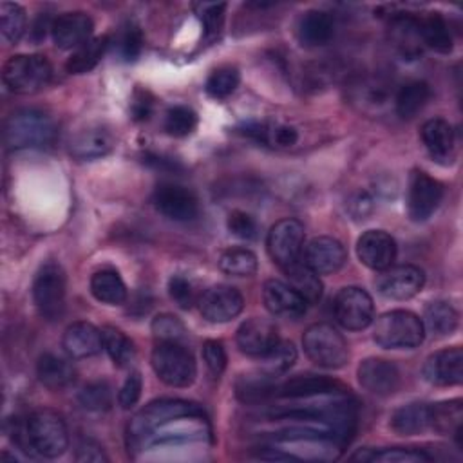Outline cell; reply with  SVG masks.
Returning <instances> with one entry per match:
<instances>
[{"label":"cell","instance_id":"18","mask_svg":"<svg viewBox=\"0 0 463 463\" xmlns=\"http://www.w3.org/2000/svg\"><path fill=\"white\" fill-rule=\"evenodd\" d=\"M423 378L432 385H458L463 380V351L450 347L430 354L423 364Z\"/></svg>","mask_w":463,"mask_h":463},{"label":"cell","instance_id":"19","mask_svg":"<svg viewBox=\"0 0 463 463\" xmlns=\"http://www.w3.org/2000/svg\"><path fill=\"white\" fill-rule=\"evenodd\" d=\"M356 253L367 268L382 271L392 266L396 259V242L382 230H369L358 239Z\"/></svg>","mask_w":463,"mask_h":463},{"label":"cell","instance_id":"8","mask_svg":"<svg viewBox=\"0 0 463 463\" xmlns=\"http://www.w3.org/2000/svg\"><path fill=\"white\" fill-rule=\"evenodd\" d=\"M333 309L338 324L349 331L365 329L374 317L371 295L356 286L342 288L335 297Z\"/></svg>","mask_w":463,"mask_h":463},{"label":"cell","instance_id":"17","mask_svg":"<svg viewBox=\"0 0 463 463\" xmlns=\"http://www.w3.org/2000/svg\"><path fill=\"white\" fill-rule=\"evenodd\" d=\"M116 145L114 134L103 125H89L78 130L69 141V152L81 161L99 159L112 152Z\"/></svg>","mask_w":463,"mask_h":463},{"label":"cell","instance_id":"27","mask_svg":"<svg viewBox=\"0 0 463 463\" xmlns=\"http://www.w3.org/2000/svg\"><path fill=\"white\" fill-rule=\"evenodd\" d=\"M421 141L434 159H449L454 150V130L449 121L434 118L423 123Z\"/></svg>","mask_w":463,"mask_h":463},{"label":"cell","instance_id":"53","mask_svg":"<svg viewBox=\"0 0 463 463\" xmlns=\"http://www.w3.org/2000/svg\"><path fill=\"white\" fill-rule=\"evenodd\" d=\"M141 389H143V380L141 374L137 371H132L127 380L123 382L119 392H118V402L123 409H130L137 403L139 396H141Z\"/></svg>","mask_w":463,"mask_h":463},{"label":"cell","instance_id":"11","mask_svg":"<svg viewBox=\"0 0 463 463\" xmlns=\"http://www.w3.org/2000/svg\"><path fill=\"white\" fill-rule=\"evenodd\" d=\"M425 275L418 266L400 264L380 271L374 284L380 295L391 300H407L418 295L423 288Z\"/></svg>","mask_w":463,"mask_h":463},{"label":"cell","instance_id":"25","mask_svg":"<svg viewBox=\"0 0 463 463\" xmlns=\"http://www.w3.org/2000/svg\"><path fill=\"white\" fill-rule=\"evenodd\" d=\"M389 34L392 40V45L398 49V52L405 58H416L421 54L423 38L420 31V20L409 14H398L391 18L389 24Z\"/></svg>","mask_w":463,"mask_h":463},{"label":"cell","instance_id":"1","mask_svg":"<svg viewBox=\"0 0 463 463\" xmlns=\"http://www.w3.org/2000/svg\"><path fill=\"white\" fill-rule=\"evenodd\" d=\"M56 121L43 110L22 109L13 112L4 125V141L11 150L42 148L54 141Z\"/></svg>","mask_w":463,"mask_h":463},{"label":"cell","instance_id":"35","mask_svg":"<svg viewBox=\"0 0 463 463\" xmlns=\"http://www.w3.org/2000/svg\"><path fill=\"white\" fill-rule=\"evenodd\" d=\"M277 391L273 376L264 373L260 369V373H248L242 374L237 383H235V392L239 396V400L246 402V403H257L266 400L268 396H271Z\"/></svg>","mask_w":463,"mask_h":463},{"label":"cell","instance_id":"33","mask_svg":"<svg viewBox=\"0 0 463 463\" xmlns=\"http://www.w3.org/2000/svg\"><path fill=\"white\" fill-rule=\"evenodd\" d=\"M430 87L425 81H409L398 89L394 94V107L398 116L414 118L429 101Z\"/></svg>","mask_w":463,"mask_h":463},{"label":"cell","instance_id":"20","mask_svg":"<svg viewBox=\"0 0 463 463\" xmlns=\"http://www.w3.org/2000/svg\"><path fill=\"white\" fill-rule=\"evenodd\" d=\"M262 300L271 315L284 318H298L307 307V302L289 284L275 279L264 282Z\"/></svg>","mask_w":463,"mask_h":463},{"label":"cell","instance_id":"49","mask_svg":"<svg viewBox=\"0 0 463 463\" xmlns=\"http://www.w3.org/2000/svg\"><path fill=\"white\" fill-rule=\"evenodd\" d=\"M224 9H226V4L222 2H199V4H194V11L195 14L199 16V20L203 22V27H204V33L206 36H213L221 31L222 27V20H224Z\"/></svg>","mask_w":463,"mask_h":463},{"label":"cell","instance_id":"2","mask_svg":"<svg viewBox=\"0 0 463 463\" xmlns=\"http://www.w3.org/2000/svg\"><path fill=\"white\" fill-rule=\"evenodd\" d=\"M423 336L421 318L405 309L380 315L374 326V342L383 349H412L423 342Z\"/></svg>","mask_w":463,"mask_h":463},{"label":"cell","instance_id":"26","mask_svg":"<svg viewBox=\"0 0 463 463\" xmlns=\"http://www.w3.org/2000/svg\"><path fill=\"white\" fill-rule=\"evenodd\" d=\"M242 134L264 143L268 146H277V148H286V146H293L298 139L297 128L291 125H284V123H273V121H250L246 123L242 128Z\"/></svg>","mask_w":463,"mask_h":463},{"label":"cell","instance_id":"12","mask_svg":"<svg viewBox=\"0 0 463 463\" xmlns=\"http://www.w3.org/2000/svg\"><path fill=\"white\" fill-rule=\"evenodd\" d=\"M154 206L168 219L192 221L199 213V201L195 194L175 183H161L154 192Z\"/></svg>","mask_w":463,"mask_h":463},{"label":"cell","instance_id":"45","mask_svg":"<svg viewBox=\"0 0 463 463\" xmlns=\"http://www.w3.org/2000/svg\"><path fill=\"white\" fill-rule=\"evenodd\" d=\"M78 400L87 411H107L112 405V389L103 380L90 382L80 391Z\"/></svg>","mask_w":463,"mask_h":463},{"label":"cell","instance_id":"29","mask_svg":"<svg viewBox=\"0 0 463 463\" xmlns=\"http://www.w3.org/2000/svg\"><path fill=\"white\" fill-rule=\"evenodd\" d=\"M36 374L45 387L56 391L71 385L76 373H74V367L65 358L52 353H45L38 358Z\"/></svg>","mask_w":463,"mask_h":463},{"label":"cell","instance_id":"48","mask_svg":"<svg viewBox=\"0 0 463 463\" xmlns=\"http://www.w3.org/2000/svg\"><path fill=\"white\" fill-rule=\"evenodd\" d=\"M118 52L125 61H134L143 49V33L139 25L136 24H127L121 27L119 36H118Z\"/></svg>","mask_w":463,"mask_h":463},{"label":"cell","instance_id":"55","mask_svg":"<svg viewBox=\"0 0 463 463\" xmlns=\"http://www.w3.org/2000/svg\"><path fill=\"white\" fill-rule=\"evenodd\" d=\"M76 459L78 461H107L109 458L105 456L103 449L96 443V441H83L80 447H78V452H76Z\"/></svg>","mask_w":463,"mask_h":463},{"label":"cell","instance_id":"39","mask_svg":"<svg viewBox=\"0 0 463 463\" xmlns=\"http://www.w3.org/2000/svg\"><path fill=\"white\" fill-rule=\"evenodd\" d=\"M351 459H362V461H382V463H418V461H429L430 456H427L421 450L412 449H382V450H360L351 456Z\"/></svg>","mask_w":463,"mask_h":463},{"label":"cell","instance_id":"46","mask_svg":"<svg viewBox=\"0 0 463 463\" xmlns=\"http://www.w3.org/2000/svg\"><path fill=\"white\" fill-rule=\"evenodd\" d=\"M389 85L380 80H362L354 85V101H360L364 107L380 109L389 99Z\"/></svg>","mask_w":463,"mask_h":463},{"label":"cell","instance_id":"22","mask_svg":"<svg viewBox=\"0 0 463 463\" xmlns=\"http://www.w3.org/2000/svg\"><path fill=\"white\" fill-rule=\"evenodd\" d=\"M63 349L72 358L94 356L103 347L101 331L90 322H74L63 333Z\"/></svg>","mask_w":463,"mask_h":463},{"label":"cell","instance_id":"16","mask_svg":"<svg viewBox=\"0 0 463 463\" xmlns=\"http://www.w3.org/2000/svg\"><path fill=\"white\" fill-rule=\"evenodd\" d=\"M92 29L90 16L81 11L63 13L51 24L52 42L58 49H78L90 40Z\"/></svg>","mask_w":463,"mask_h":463},{"label":"cell","instance_id":"44","mask_svg":"<svg viewBox=\"0 0 463 463\" xmlns=\"http://www.w3.org/2000/svg\"><path fill=\"white\" fill-rule=\"evenodd\" d=\"M262 371L271 374V376H277V374H282L286 373L297 360V349L291 342H282L279 340L275 344V347L262 356Z\"/></svg>","mask_w":463,"mask_h":463},{"label":"cell","instance_id":"24","mask_svg":"<svg viewBox=\"0 0 463 463\" xmlns=\"http://www.w3.org/2000/svg\"><path fill=\"white\" fill-rule=\"evenodd\" d=\"M335 34V20L329 13L311 9L302 13L297 24V38L306 47L326 45Z\"/></svg>","mask_w":463,"mask_h":463},{"label":"cell","instance_id":"9","mask_svg":"<svg viewBox=\"0 0 463 463\" xmlns=\"http://www.w3.org/2000/svg\"><path fill=\"white\" fill-rule=\"evenodd\" d=\"M304 244V226L297 219H280L268 233V253L275 264L286 268L298 260Z\"/></svg>","mask_w":463,"mask_h":463},{"label":"cell","instance_id":"41","mask_svg":"<svg viewBox=\"0 0 463 463\" xmlns=\"http://www.w3.org/2000/svg\"><path fill=\"white\" fill-rule=\"evenodd\" d=\"M239 80H241V76L235 67L222 65L210 72L204 89H206L208 96H212L215 99H222V98H228L237 89Z\"/></svg>","mask_w":463,"mask_h":463},{"label":"cell","instance_id":"31","mask_svg":"<svg viewBox=\"0 0 463 463\" xmlns=\"http://www.w3.org/2000/svg\"><path fill=\"white\" fill-rule=\"evenodd\" d=\"M90 291L96 300L109 306H118L127 300V286L114 269L96 271L90 279Z\"/></svg>","mask_w":463,"mask_h":463},{"label":"cell","instance_id":"14","mask_svg":"<svg viewBox=\"0 0 463 463\" xmlns=\"http://www.w3.org/2000/svg\"><path fill=\"white\" fill-rule=\"evenodd\" d=\"M279 342V331L275 324L268 318L253 317L242 322L237 329V345L239 349L255 358L268 354Z\"/></svg>","mask_w":463,"mask_h":463},{"label":"cell","instance_id":"47","mask_svg":"<svg viewBox=\"0 0 463 463\" xmlns=\"http://www.w3.org/2000/svg\"><path fill=\"white\" fill-rule=\"evenodd\" d=\"M152 333L157 342H183L186 336V327L177 317L163 313L152 320Z\"/></svg>","mask_w":463,"mask_h":463},{"label":"cell","instance_id":"30","mask_svg":"<svg viewBox=\"0 0 463 463\" xmlns=\"http://www.w3.org/2000/svg\"><path fill=\"white\" fill-rule=\"evenodd\" d=\"M286 273V279L289 280V286L307 302L315 304L322 297V282L318 275L306 264V262H293L286 268H282Z\"/></svg>","mask_w":463,"mask_h":463},{"label":"cell","instance_id":"23","mask_svg":"<svg viewBox=\"0 0 463 463\" xmlns=\"http://www.w3.org/2000/svg\"><path fill=\"white\" fill-rule=\"evenodd\" d=\"M277 391L282 398H313L324 394H344L345 389L338 382L326 376L298 374L284 382Z\"/></svg>","mask_w":463,"mask_h":463},{"label":"cell","instance_id":"40","mask_svg":"<svg viewBox=\"0 0 463 463\" xmlns=\"http://www.w3.org/2000/svg\"><path fill=\"white\" fill-rule=\"evenodd\" d=\"M0 31L5 42L16 43L25 31V11L13 2L0 4Z\"/></svg>","mask_w":463,"mask_h":463},{"label":"cell","instance_id":"28","mask_svg":"<svg viewBox=\"0 0 463 463\" xmlns=\"http://www.w3.org/2000/svg\"><path fill=\"white\" fill-rule=\"evenodd\" d=\"M427 427H430V405L427 403H407L391 414V429L402 436L420 434Z\"/></svg>","mask_w":463,"mask_h":463},{"label":"cell","instance_id":"42","mask_svg":"<svg viewBox=\"0 0 463 463\" xmlns=\"http://www.w3.org/2000/svg\"><path fill=\"white\" fill-rule=\"evenodd\" d=\"M430 427L438 432L461 430V402H443L430 405Z\"/></svg>","mask_w":463,"mask_h":463},{"label":"cell","instance_id":"13","mask_svg":"<svg viewBox=\"0 0 463 463\" xmlns=\"http://www.w3.org/2000/svg\"><path fill=\"white\" fill-rule=\"evenodd\" d=\"M242 307V295L237 288L228 284H215L208 288L199 298L201 315L210 322H228L235 318Z\"/></svg>","mask_w":463,"mask_h":463},{"label":"cell","instance_id":"5","mask_svg":"<svg viewBox=\"0 0 463 463\" xmlns=\"http://www.w3.org/2000/svg\"><path fill=\"white\" fill-rule=\"evenodd\" d=\"M302 345L311 362L326 369H338L349 358L344 336L329 324H313L304 331Z\"/></svg>","mask_w":463,"mask_h":463},{"label":"cell","instance_id":"6","mask_svg":"<svg viewBox=\"0 0 463 463\" xmlns=\"http://www.w3.org/2000/svg\"><path fill=\"white\" fill-rule=\"evenodd\" d=\"M27 436L31 449L45 458H58L69 445L67 427L60 414L43 409L27 418Z\"/></svg>","mask_w":463,"mask_h":463},{"label":"cell","instance_id":"52","mask_svg":"<svg viewBox=\"0 0 463 463\" xmlns=\"http://www.w3.org/2000/svg\"><path fill=\"white\" fill-rule=\"evenodd\" d=\"M203 360L213 376H221L226 367V351L222 342L206 340L203 344Z\"/></svg>","mask_w":463,"mask_h":463},{"label":"cell","instance_id":"56","mask_svg":"<svg viewBox=\"0 0 463 463\" xmlns=\"http://www.w3.org/2000/svg\"><path fill=\"white\" fill-rule=\"evenodd\" d=\"M371 208H373V204H371V199H369V195L365 192L356 194L351 199V203H349V210H351V213L354 217H362L364 219L371 212Z\"/></svg>","mask_w":463,"mask_h":463},{"label":"cell","instance_id":"4","mask_svg":"<svg viewBox=\"0 0 463 463\" xmlns=\"http://www.w3.org/2000/svg\"><path fill=\"white\" fill-rule=\"evenodd\" d=\"M150 364L157 378L166 385L186 387L195 380V360L183 342H157Z\"/></svg>","mask_w":463,"mask_h":463},{"label":"cell","instance_id":"36","mask_svg":"<svg viewBox=\"0 0 463 463\" xmlns=\"http://www.w3.org/2000/svg\"><path fill=\"white\" fill-rule=\"evenodd\" d=\"M425 324L436 336H447L456 331L459 315L458 311L445 300H434L425 307Z\"/></svg>","mask_w":463,"mask_h":463},{"label":"cell","instance_id":"54","mask_svg":"<svg viewBox=\"0 0 463 463\" xmlns=\"http://www.w3.org/2000/svg\"><path fill=\"white\" fill-rule=\"evenodd\" d=\"M154 109V98L146 90H136L130 103V112L136 121H145L150 118Z\"/></svg>","mask_w":463,"mask_h":463},{"label":"cell","instance_id":"3","mask_svg":"<svg viewBox=\"0 0 463 463\" xmlns=\"http://www.w3.org/2000/svg\"><path fill=\"white\" fill-rule=\"evenodd\" d=\"M52 76L49 60L42 54H16L2 67L4 85L14 94H33L43 89Z\"/></svg>","mask_w":463,"mask_h":463},{"label":"cell","instance_id":"43","mask_svg":"<svg viewBox=\"0 0 463 463\" xmlns=\"http://www.w3.org/2000/svg\"><path fill=\"white\" fill-rule=\"evenodd\" d=\"M165 130L174 137H183L194 132L197 127V114L194 109L186 105H175L170 107L165 114Z\"/></svg>","mask_w":463,"mask_h":463},{"label":"cell","instance_id":"50","mask_svg":"<svg viewBox=\"0 0 463 463\" xmlns=\"http://www.w3.org/2000/svg\"><path fill=\"white\" fill-rule=\"evenodd\" d=\"M228 230L239 237V239H246V241H251L257 237V222L255 219L246 213V212H241V210H233L230 215H228Z\"/></svg>","mask_w":463,"mask_h":463},{"label":"cell","instance_id":"32","mask_svg":"<svg viewBox=\"0 0 463 463\" xmlns=\"http://www.w3.org/2000/svg\"><path fill=\"white\" fill-rule=\"evenodd\" d=\"M109 43H110L109 36H96V38H90L89 42H85L83 45H80L78 49H74V52L71 54V58L65 63L67 72L83 74V72L92 71L98 65V61L103 58Z\"/></svg>","mask_w":463,"mask_h":463},{"label":"cell","instance_id":"38","mask_svg":"<svg viewBox=\"0 0 463 463\" xmlns=\"http://www.w3.org/2000/svg\"><path fill=\"white\" fill-rule=\"evenodd\" d=\"M219 268L226 275L250 277L257 271V255L248 248H230L219 257Z\"/></svg>","mask_w":463,"mask_h":463},{"label":"cell","instance_id":"51","mask_svg":"<svg viewBox=\"0 0 463 463\" xmlns=\"http://www.w3.org/2000/svg\"><path fill=\"white\" fill-rule=\"evenodd\" d=\"M168 295L170 298L183 309L192 307V304L195 302V295H194V286L188 279H184L183 275H174L168 280Z\"/></svg>","mask_w":463,"mask_h":463},{"label":"cell","instance_id":"34","mask_svg":"<svg viewBox=\"0 0 463 463\" xmlns=\"http://www.w3.org/2000/svg\"><path fill=\"white\" fill-rule=\"evenodd\" d=\"M420 31L423 38V45L438 51L450 52L452 51V34L447 20L439 13H429L420 18Z\"/></svg>","mask_w":463,"mask_h":463},{"label":"cell","instance_id":"7","mask_svg":"<svg viewBox=\"0 0 463 463\" xmlns=\"http://www.w3.org/2000/svg\"><path fill=\"white\" fill-rule=\"evenodd\" d=\"M33 300L45 320H58L65 309V273L60 264H43L33 282Z\"/></svg>","mask_w":463,"mask_h":463},{"label":"cell","instance_id":"21","mask_svg":"<svg viewBox=\"0 0 463 463\" xmlns=\"http://www.w3.org/2000/svg\"><path fill=\"white\" fill-rule=\"evenodd\" d=\"M317 275L338 271L345 262V250L340 241L333 237H315L306 248L304 260Z\"/></svg>","mask_w":463,"mask_h":463},{"label":"cell","instance_id":"10","mask_svg":"<svg viewBox=\"0 0 463 463\" xmlns=\"http://www.w3.org/2000/svg\"><path fill=\"white\" fill-rule=\"evenodd\" d=\"M443 199V186L438 179L430 177L423 170H414L409 177L407 208L412 221H427L439 206Z\"/></svg>","mask_w":463,"mask_h":463},{"label":"cell","instance_id":"15","mask_svg":"<svg viewBox=\"0 0 463 463\" xmlns=\"http://www.w3.org/2000/svg\"><path fill=\"white\" fill-rule=\"evenodd\" d=\"M358 382L374 396H389L400 387V371L389 360L365 358L358 365Z\"/></svg>","mask_w":463,"mask_h":463},{"label":"cell","instance_id":"37","mask_svg":"<svg viewBox=\"0 0 463 463\" xmlns=\"http://www.w3.org/2000/svg\"><path fill=\"white\" fill-rule=\"evenodd\" d=\"M101 336H103V349L118 367H125L134 360L136 356L134 342L123 331L112 326H107L101 329Z\"/></svg>","mask_w":463,"mask_h":463}]
</instances>
